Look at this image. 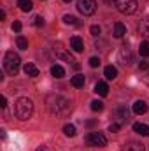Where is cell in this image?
<instances>
[{
	"mask_svg": "<svg viewBox=\"0 0 149 151\" xmlns=\"http://www.w3.org/2000/svg\"><path fill=\"white\" fill-rule=\"evenodd\" d=\"M70 100L63 95H49L47 97V109L54 114H65L70 111Z\"/></svg>",
	"mask_w": 149,
	"mask_h": 151,
	"instance_id": "6da1fadb",
	"label": "cell"
},
{
	"mask_svg": "<svg viewBox=\"0 0 149 151\" xmlns=\"http://www.w3.org/2000/svg\"><path fill=\"white\" fill-rule=\"evenodd\" d=\"M14 113L16 116L19 118V119H28L32 113H34V102L30 100V99H27V97H21V99H18L16 100V106H14Z\"/></svg>",
	"mask_w": 149,
	"mask_h": 151,
	"instance_id": "7a4b0ae2",
	"label": "cell"
},
{
	"mask_svg": "<svg viewBox=\"0 0 149 151\" xmlns=\"http://www.w3.org/2000/svg\"><path fill=\"white\" fill-rule=\"evenodd\" d=\"M19 67H21V58L19 55H16L14 51H7L5 56H4V69L9 76H16L19 72Z\"/></svg>",
	"mask_w": 149,
	"mask_h": 151,
	"instance_id": "3957f363",
	"label": "cell"
},
{
	"mask_svg": "<svg viewBox=\"0 0 149 151\" xmlns=\"http://www.w3.org/2000/svg\"><path fill=\"white\" fill-rule=\"evenodd\" d=\"M84 142H86L88 146L104 148V146L107 144V137H105L104 134H100V132H91V134H88V135L84 137Z\"/></svg>",
	"mask_w": 149,
	"mask_h": 151,
	"instance_id": "277c9868",
	"label": "cell"
},
{
	"mask_svg": "<svg viewBox=\"0 0 149 151\" xmlns=\"http://www.w3.org/2000/svg\"><path fill=\"white\" fill-rule=\"evenodd\" d=\"M114 5L123 14H133L137 11V0H114Z\"/></svg>",
	"mask_w": 149,
	"mask_h": 151,
	"instance_id": "5b68a950",
	"label": "cell"
},
{
	"mask_svg": "<svg viewBox=\"0 0 149 151\" xmlns=\"http://www.w3.org/2000/svg\"><path fill=\"white\" fill-rule=\"evenodd\" d=\"M77 9L84 16H91L97 11V2L95 0H77Z\"/></svg>",
	"mask_w": 149,
	"mask_h": 151,
	"instance_id": "8992f818",
	"label": "cell"
},
{
	"mask_svg": "<svg viewBox=\"0 0 149 151\" xmlns=\"http://www.w3.org/2000/svg\"><path fill=\"white\" fill-rule=\"evenodd\" d=\"M117 58H119V62H121L123 65H130V63L133 62V55H132L130 47H126V46L119 49V53H117Z\"/></svg>",
	"mask_w": 149,
	"mask_h": 151,
	"instance_id": "52a82bcc",
	"label": "cell"
},
{
	"mask_svg": "<svg viewBox=\"0 0 149 151\" xmlns=\"http://www.w3.org/2000/svg\"><path fill=\"white\" fill-rule=\"evenodd\" d=\"M70 47L74 49L75 53H82V51H84V42H82V39L74 35V37L70 39Z\"/></svg>",
	"mask_w": 149,
	"mask_h": 151,
	"instance_id": "ba28073f",
	"label": "cell"
},
{
	"mask_svg": "<svg viewBox=\"0 0 149 151\" xmlns=\"http://www.w3.org/2000/svg\"><path fill=\"white\" fill-rule=\"evenodd\" d=\"M121 151H146V148H144V144H142V142L130 141V142H126V144L123 146V150H121Z\"/></svg>",
	"mask_w": 149,
	"mask_h": 151,
	"instance_id": "9c48e42d",
	"label": "cell"
},
{
	"mask_svg": "<svg viewBox=\"0 0 149 151\" xmlns=\"http://www.w3.org/2000/svg\"><path fill=\"white\" fill-rule=\"evenodd\" d=\"M23 70H25V74L28 76V77H37L39 76V69L35 63H32V62H27L25 63V67H23Z\"/></svg>",
	"mask_w": 149,
	"mask_h": 151,
	"instance_id": "30bf717a",
	"label": "cell"
},
{
	"mask_svg": "<svg viewBox=\"0 0 149 151\" xmlns=\"http://www.w3.org/2000/svg\"><path fill=\"white\" fill-rule=\"evenodd\" d=\"M132 111L135 114H144V113H148V104L144 102V100H137L133 106H132Z\"/></svg>",
	"mask_w": 149,
	"mask_h": 151,
	"instance_id": "8fae6325",
	"label": "cell"
},
{
	"mask_svg": "<svg viewBox=\"0 0 149 151\" xmlns=\"http://www.w3.org/2000/svg\"><path fill=\"white\" fill-rule=\"evenodd\" d=\"M95 93H98L100 97H107V93H109V86H107V83L98 81V83L95 84Z\"/></svg>",
	"mask_w": 149,
	"mask_h": 151,
	"instance_id": "7c38bea8",
	"label": "cell"
},
{
	"mask_svg": "<svg viewBox=\"0 0 149 151\" xmlns=\"http://www.w3.org/2000/svg\"><path fill=\"white\" fill-rule=\"evenodd\" d=\"M112 34H114V37L121 39L125 34H126V27H125L121 21H117V23H114V30H112Z\"/></svg>",
	"mask_w": 149,
	"mask_h": 151,
	"instance_id": "4fadbf2b",
	"label": "cell"
},
{
	"mask_svg": "<svg viewBox=\"0 0 149 151\" xmlns=\"http://www.w3.org/2000/svg\"><path fill=\"white\" fill-rule=\"evenodd\" d=\"M133 130L144 137H149V125H144V123H133Z\"/></svg>",
	"mask_w": 149,
	"mask_h": 151,
	"instance_id": "5bb4252c",
	"label": "cell"
},
{
	"mask_svg": "<svg viewBox=\"0 0 149 151\" xmlns=\"http://www.w3.org/2000/svg\"><path fill=\"white\" fill-rule=\"evenodd\" d=\"M139 34L144 35V37H149V18H144L139 23Z\"/></svg>",
	"mask_w": 149,
	"mask_h": 151,
	"instance_id": "9a60e30c",
	"label": "cell"
},
{
	"mask_svg": "<svg viewBox=\"0 0 149 151\" xmlns=\"http://www.w3.org/2000/svg\"><path fill=\"white\" fill-rule=\"evenodd\" d=\"M51 76L56 77V79H62V77L65 76V69H63L62 65H53V67H51Z\"/></svg>",
	"mask_w": 149,
	"mask_h": 151,
	"instance_id": "2e32d148",
	"label": "cell"
},
{
	"mask_svg": "<svg viewBox=\"0 0 149 151\" xmlns=\"http://www.w3.org/2000/svg\"><path fill=\"white\" fill-rule=\"evenodd\" d=\"M18 5H19V9H21L23 12H30V11L34 9L32 0H18Z\"/></svg>",
	"mask_w": 149,
	"mask_h": 151,
	"instance_id": "e0dca14e",
	"label": "cell"
},
{
	"mask_svg": "<svg viewBox=\"0 0 149 151\" xmlns=\"http://www.w3.org/2000/svg\"><path fill=\"white\" fill-rule=\"evenodd\" d=\"M56 56L58 58H62V60H65V62H69V63H72V62H75L74 58H72V55L70 53H67V51H63V49H56Z\"/></svg>",
	"mask_w": 149,
	"mask_h": 151,
	"instance_id": "ac0fdd59",
	"label": "cell"
},
{
	"mask_svg": "<svg viewBox=\"0 0 149 151\" xmlns=\"http://www.w3.org/2000/svg\"><path fill=\"white\" fill-rule=\"evenodd\" d=\"M104 76H105L107 79H116V76H117V69H116L114 65H107V67L104 69Z\"/></svg>",
	"mask_w": 149,
	"mask_h": 151,
	"instance_id": "d6986e66",
	"label": "cell"
},
{
	"mask_svg": "<svg viewBox=\"0 0 149 151\" xmlns=\"http://www.w3.org/2000/svg\"><path fill=\"white\" fill-rule=\"evenodd\" d=\"M70 83H72V86H74V88H82V86H84V76H82V74L74 76Z\"/></svg>",
	"mask_w": 149,
	"mask_h": 151,
	"instance_id": "ffe728a7",
	"label": "cell"
},
{
	"mask_svg": "<svg viewBox=\"0 0 149 151\" xmlns=\"http://www.w3.org/2000/svg\"><path fill=\"white\" fill-rule=\"evenodd\" d=\"M139 53H140V56H149V40H144V42H140V47H139Z\"/></svg>",
	"mask_w": 149,
	"mask_h": 151,
	"instance_id": "44dd1931",
	"label": "cell"
},
{
	"mask_svg": "<svg viewBox=\"0 0 149 151\" xmlns=\"http://www.w3.org/2000/svg\"><path fill=\"white\" fill-rule=\"evenodd\" d=\"M16 44H18V47H19V49H28V39H25L23 35H18Z\"/></svg>",
	"mask_w": 149,
	"mask_h": 151,
	"instance_id": "7402d4cb",
	"label": "cell"
},
{
	"mask_svg": "<svg viewBox=\"0 0 149 151\" xmlns=\"http://www.w3.org/2000/svg\"><path fill=\"white\" fill-rule=\"evenodd\" d=\"M63 23H65V25H79L77 18H75V16H70V14H65V16H63Z\"/></svg>",
	"mask_w": 149,
	"mask_h": 151,
	"instance_id": "603a6c76",
	"label": "cell"
},
{
	"mask_svg": "<svg viewBox=\"0 0 149 151\" xmlns=\"http://www.w3.org/2000/svg\"><path fill=\"white\" fill-rule=\"evenodd\" d=\"M63 134H65L67 137H74L75 135V127L74 125H65V127H63Z\"/></svg>",
	"mask_w": 149,
	"mask_h": 151,
	"instance_id": "cb8c5ba5",
	"label": "cell"
},
{
	"mask_svg": "<svg viewBox=\"0 0 149 151\" xmlns=\"http://www.w3.org/2000/svg\"><path fill=\"white\" fill-rule=\"evenodd\" d=\"M102 109H104V104H102L100 100H93V102H91V111L97 113V111H102Z\"/></svg>",
	"mask_w": 149,
	"mask_h": 151,
	"instance_id": "d4e9b609",
	"label": "cell"
},
{
	"mask_svg": "<svg viewBox=\"0 0 149 151\" xmlns=\"http://www.w3.org/2000/svg\"><path fill=\"white\" fill-rule=\"evenodd\" d=\"M90 32H91V35H93V37H98V35L102 34V28H100L98 25H93V27L90 28Z\"/></svg>",
	"mask_w": 149,
	"mask_h": 151,
	"instance_id": "484cf974",
	"label": "cell"
},
{
	"mask_svg": "<svg viewBox=\"0 0 149 151\" xmlns=\"http://www.w3.org/2000/svg\"><path fill=\"white\" fill-rule=\"evenodd\" d=\"M121 127H123V125H121L119 121H114V123H111V125H109V132H117Z\"/></svg>",
	"mask_w": 149,
	"mask_h": 151,
	"instance_id": "4316f807",
	"label": "cell"
},
{
	"mask_svg": "<svg viewBox=\"0 0 149 151\" xmlns=\"http://www.w3.org/2000/svg\"><path fill=\"white\" fill-rule=\"evenodd\" d=\"M90 65H91L93 69L98 67V65H100V58H98V56H91V58H90Z\"/></svg>",
	"mask_w": 149,
	"mask_h": 151,
	"instance_id": "83f0119b",
	"label": "cell"
},
{
	"mask_svg": "<svg viewBox=\"0 0 149 151\" xmlns=\"http://www.w3.org/2000/svg\"><path fill=\"white\" fill-rule=\"evenodd\" d=\"M21 28H23L21 21H14V23H12V30H14V32H21Z\"/></svg>",
	"mask_w": 149,
	"mask_h": 151,
	"instance_id": "f1b7e54d",
	"label": "cell"
},
{
	"mask_svg": "<svg viewBox=\"0 0 149 151\" xmlns=\"http://www.w3.org/2000/svg\"><path fill=\"white\" fill-rule=\"evenodd\" d=\"M34 25H35V27H39V28H40V27H44V19H42L40 16H35V19H34Z\"/></svg>",
	"mask_w": 149,
	"mask_h": 151,
	"instance_id": "f546056e",
	"label": "cell"
},
{
	"mask_svg": "<svg viewBox=\"0 0 149 151\" xmlns=\"http://www.w3.org/2000/svg\"><path fill=\"white\" fill-rule=\"evenodd\" d=\"M139 69H140V70H149V62H140Z\"/></svg>",
	"mask_w": 149,
	"mask_h": 151,
	"instance_id": "4dcf8cb0",
	"label": "cell"
},
{
	"mask_svg": "<svg viewBox=\"0 0 149 151\" xmlns=\"http://www.w3.org/2000/svg\"><path fill=\"white\" fill-rule=\"evenodd\" d=\"M0 102H2V104H0V106H2V109L5 111V109H7V99H5V97H2V99H0Z\"/></svg>",
	"mask_w": 149,
	"mask_h": 151,
	"instance_id": "1f68e13d",
	"label": "cell"
},
{
	"mask_svg": "<svg viewBox=\"0 0 149 151\" xmlns=\"http://www.w3.org/2000/svg\"><path fill=\"white\" fill-rule=\"evenodd\" d=\"M142 81H144V83H146V84L149 86V70H148V72H146L144 76H142Z\"/></svg>",
	"mask_w": 149,
	"mask_h": 151,
	"instance_id": "d6a6232c",
	"label": "cell"
},
{
	"mask_svg": "<svg viewBox=\"0 0 149 151\" xmlns=\"http://www.w3.org/2000/svg\"><path fill=\"white\" fill-rule=\"evenodd\" d=\"M0 19H5V11H0Z\"/></svg>",
	"mask_w": 149,
	"mask_h": 151,
	"instance_id": "836d02e7",
	"label": "cell"
},
{
	"mask_svg": "<svg viewBox=\"0 0 149 151\" xmlns=\"http://www.w3.org/2000/svg\"><path fill=\"white\" fill-rule=\"evenodd\" d=\"M37 151H44V146H40V148H37Z\"/></svg>",
	"mask_w": 149,
	"mask_h": 151,
	"instance_id": "e575fe53",
	"label": "cell"
},
{
	"mask_svg": "<svg viewBox=\"0 0 149 151\" xmlns=\"http://www.w3.org/2000/svg\"><path fill=\"white\" fill-rule=\"evenodd\" d=\"M63 2H70V0H63Z\"/></svg>",
	"mask_w": 149,
	"mask_h": 151,
	"instance_id": "d590c367",
	"label": "cell"
}]
</instances>
